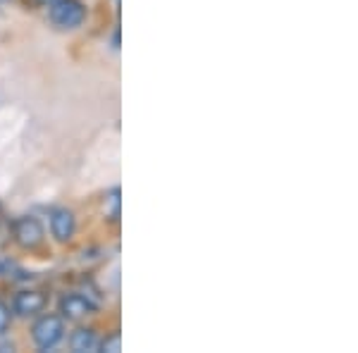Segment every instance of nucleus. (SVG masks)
<instances>
[{
	"label": "nucleus",
	"instance_id": "obj_7",
	"mask_svg": "<svg viewBox=\"0 0 358 353\" xmlns=\"http://www.w3.org/2000/svg\"><path fill=\"white\" fill-rule=\"evenodd\" d=\"M69 349L74 353H94L98 349V337L94 329H77L69 337Z\"/></svg>",
	"mask_w": 358,
	"mask_h": 353
},
{
	"label": "nucleus",
	"instance_id": "obj_8",
	"mask_svg": "<svg viewBox=\"0 0 358 353\" xmlns=\"http://www.w3.org/2000/svg\"><path fill=\"white\" fill-rule=\"evenodd\" d=\"M120 341H122V339H120V334L115 332V334H110V337H108L106 341H103L101 349H103V351H108V353H117V351H120Z\"/></svg>",
	"mask_w": 358,
	"mask_h": 353
},
{
	"label": "nucleus",
	"instance_id": "obj_5",
	"mask_svg": "<svg viewBox=\"0 0 358 353\" xmlns=\"http://www.w3.org/2000/svg\"><path fill=\"white\" fill-rule=\"evenodd\" d=\"M43 305H45V296L41 291H20L13 301V310L22 317L36 315V312L43 310Z\"/></svg>",
	"mask_w": 358,
	"mask_h": 353
},
{
	"label": "nucleus",
	"instance_id": "obj_9",
	"mask_svg": "<svg viewBox=\"0 0 358 353\" xmlns=\"http://www.w3.org/2000/svg\"><path fill=\"white\" fill-rule=\"evenodd\" d=\"M8 325H10V310L5 303H0V334L8 329Z\"/></svg>",
	"mask_w": 358,
	"mask_h": 353
},
{
	"label": "nucleus",
	"instance_id": "obj_11",
	"mask_svg": "<svg viewBox=\"0 0 358 353\" xmlns=\"http://www.w3.org/2000/svg\"><path fill=\"white\" fill-rule=\"evenodd\" d=\"M10 268V263H8V260H0V272H3V270H8Z\"/></svg>",
	"mask_w": 358,
	"mask_h": 353
},
{
	"label": "nucleus",
	"instance_id": "obj_4",
	"mask_svg": "<svg viewBox=\"0 0 358 353\" xmlns=\"http://www.w3.org/2000/svg\"><path fill=\"white\" fill-rule=\"evenodd\" d=\"M74 215L67 210V208H55L50 212V231L57 241H69L74 236Z\"/></svg>",
	"mask_w": 358,
	"mask_h": 353
},
{
	"label": "nucleus",
	"instance_id": "obj_2",
	"mask_svg": "<svg viewBox=\"0 0 358 353\" xmlns=\"http://www.w3.org/2000/svg\"><path fill=\"white\" fill-rule=\"evenodd\" d=\"M50 20L60 29H74L84 22V5L79 0H55L50 5Z\"/></svg>",
	"mask_w": 358,
	"mask_h": 353
},
{
	"label": "nucleus",
	"instance_id": "obj_6",
	"mask_svg": "<svg viewBox=\"0 0 358 353\" xmlns=\"http://www.w3.org/2000/svg\"><path fill=\"white\" fill-rule=\"evenodd\" d=\"M91 310H94V303L86 296H82V294H67V296L60 301V312L67 320H79V317L89 315Z\"/></svg>",
	"mask_w": 358,
	"mask_h": 353
},
{
	"label": "nucleus",
	"instance_id": "obj_3",
	"mask_svg": "<svg viewBox=\"0 0 358 353\" xmlns=\"http://www.w3.org/2000/svg\"><path fill=\"white\" fill-rule=\"evenodd\" d=\"M13 234L22 248H36L43 241V227L36 217H20L15 222Z\"/></svg>",
	"mask_w": 358,
	"mask_h": 353
},
{
	"label": "nucleus",
	"instance_id": "obj_10",
	"mask_svg": "<svg viewBox=\"0 0 358 353\" xmlns=\"http://www.w3.org/2000/svg\"><path fill=\"white\" fill-rule=\"evenodd\" d=\"M31 5H38V8H50V5L55 3V0H29Z\"/></svg>",
	"mask_w": 358,
	"mask_h": 353
},
{
	"label": "nucleus",
	"instance_id": "obj_1",
	"mask_svg": "<svg viewBox=\"0 0 358 353\" xmlns=\"http://www.w3.org/2000/svg\"><path fill=\"white\" fill-rule=\"evenodd\" d=\"M34 341H36L38 349L48 351L55 349L57 344L65 337V322H62L60 315H43L41 320L34 325Z\"/></svg>",
	"mask_w": 358,
	"mask_h": 353
}]
</instances>
